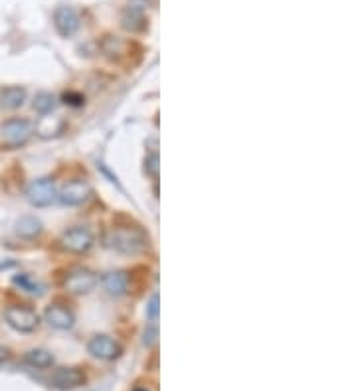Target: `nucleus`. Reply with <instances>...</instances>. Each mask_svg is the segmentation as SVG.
<instances>
[{
    "label": "nucleus",
    "instance_id": "f257e3e1",
    "mask_svg": "<svg viewBox=\"0 0 356 391\" xmlns=\"http://www.w3.org/2000/svg\"><path fill=\"white\" fill-rule=\"evenodd\" d=\"M105 245L123 255H137L147 251L148 237L147 233L139 228H111L109 232L105 233Z\"/></svg>",
    "mask_w": 356,
    "mask_h": 391
},
{
    "label": "nucleus",
    "instance_id": "f03ea898",
    "mask_svg": "<svg viewBox=\"0 0 356 391\" xmlns=\"http://www.w3.org/2000/svg\"><path fill=\"white\" fill-rule=\"evenodd\" d=\"M56 198H58V190L52 178H38L26 188V200L34 208H48L56 202Z\"/></svg>",
    "mask_w": 356,
    "mask_h": 391
},
{
    "label": "nucleus",
    "instance_id": "7ed1b4c3",
    "mask_svg": "<svg viewBox=\"0 0 356 391\" xmlns=\"http://www.w3.org/2000/svg\"><path fill=\"white\" fill-rule=\"evenodd\" d=\"M32 133H34V129L26 119H8L0 127V136L4 141V145L10 148L26 145L30 141Z\"/></svg>",
    "mask_w": 356,
    "mask_h": 391
},
{
    "label": "nucleus",
    "instance_id": "20e7f679",
    "mask_svg": "<svg viewBox=\"0 0 356 391\" xmlns=\"http://www.w3.org/2000/svg\"><path fill=\"white\" fill-rule=\"evenodd\" d=\"M4 320L6 324L14 328L16 332H34L40 324V318H38L36 310L28 308V306H8L4 310Z\"/></svg>",
    "mask_w": 356,
    "mask_h": 391
},
{
    "label": "nucleus",
    "instance_id": "39448f33",
    "mask_svg": "<svg viewBox=\"0 0 356 391\" xmlns=\"http://www.w3.org/2000/svg\"><path fill=\"white\" fill-rule=\"evenodd\" d=\"M98 275L93 271L86 269V267H75V269H72L65 275L63 289L72 294H86L91 293L98 287Z\"/></svg>",
    "mask_w": 356,
    "mask_h": 391
},
{
    "label": "nucleus",
    "instance_id": "423d86ee",
    "mask_svg": "<svg viewBox=\"0 0 356 391\" xmlns=\"http://www.w3.org/2000/svg\"><path fill=\"white\" fill-rule=\"evenodd\" d=\"M60 244L65 251L70 253H75V255H82V253H87L93 244H95V237L93 233L89 232L87 228H72L68 232L63 233Z\"/></svg>",
    "mask_w": 356,
    "mask_h": 391
},
{
    "label": "nucleus",
    "instance_id": "0eeeda50",
    "mask_svg": "<svg viewBox=\"0 0 356 391\" xmlns=\"http://www.w3.org/2000/svg\"><path fill=\"white\" fill-rule=\"evenodd\" d=\"M87 352L98 358V360H105V362H113L117 358H121L123 354V346L113 340L111 336H105V334H98L93 336L89 344H87Z\"/></svg>",
    "mask_w": 356,
    "mask_h": 391
},
{
    "label": "nucleus",
    "instance_id": "6e6552de",
    "mask_svg": "<svg viewBox=\"0 0 356 391\" xmlns=\"http://www.w3.org/2000/svg\"><path fill=\"white\" fill-rule=\"evenodd\" d=\"M91 194V186L86 180H70L62 186V190L58 192V198L63 206H82Z\"/></svg>",
    "mask_w": 356,
    "mask_h": 391
},
{
    "label": "nucleus",
    "instance_id": "1a4fd4ad",
    "mask_svg": "<svg viewBox=\"0 0 356 391\" xmlns=\"http://www.w3.org/2000/svg\"><path fill=\"white\" fill-rule=\"evenodd\" d=\"M52 383L62 391H70L86 383V374L79 367H58L52 374Z\"/></svg>",
    "mask_w": 356,
    "mask_h": 391
},
{
    "label": "nucleus",
    "instance_id": "9d476101",
    "mask_svg": "<svg viewBox=\"0 0 356 391\" xmlns=\"http://www.w3.org/2000/svg\"><path fill=\"white\" fill-rule=\"evenodd\" d=\"M54 24H56V30L63 38H70L79 30L82 20H79V16H77V13L72 6H58L56 13H54Z\"/></svg>",
    "mask_w": 356,
    "mask_h": 391
},
{
    "label": "nucleus",
    "instance_id": "9b49d317",
    "mask_svg": "<svg viewBox=\"0 0 356 391\" xmlns=\"http://www.w3.org/2000/svg\"><path fill=\"white\" fill-rule=\"evenodd\" d=\"M44 318L52 328L56 330H70L75 324L74 312L62 305H49L44 312Z\"/></svg>",
    "mask_w": 356,
    "mask_h": 391
},
{
    "label": "nucleus",
    "instance_id": "f8f14e48",
    "mask_svg": "<svg viewBox=\"0 0 356 391\" xmlns=\"http://www.w3.org/2000/svg\"><path fill=\"white\" fill-rule=\"evenodd\" d=\"M101 285H103L105 293L111 296H123L129 291V275H127V271L121 269L107 271L101 277Z\"/></svg>",
    "mask_w": 356,
    "mask_h": 391
},
{
    "label": "nucleus",
    "instance_id": "ddd939ff",
    "mask_svg": "<svg viewBox=\"0 0 356 391\" xmlns=\"http://www.w3.org/2000/svg\"><path fill=\"white\" fill-rule=\"evenodd\" d=\"M24 101H26L24 87L10 86V87H4V89L0 91V105H2L4 109H18V107L24 105Z\"/></svg>",
    "mask_w": 356,
    "mask_h": 391
},
{
    "label": "nucleus",
    "instance_id": "4468645a",
    "mask_svg": "<svg viewBox=\"0 0 356 391\" xmlns=\"http://www.w3.org/2000/svg\"><path fill=\"white\" fill-rule=\"evenodd\" d=\"M63 127H65V122L60 117H42L36 125V133L42 138H52V136L63 133Z\"/></svg>",
    "mask_w": 356,
    "mask_h": 391
},
{
    "label": "nucleus",
    "instance_id": "2eb2a0df",
    "mask_svg": "<svg viewBox=\"0 0 356 391\" xmlns=\"http://www.w3.org/2000/svg\"><path fill=\"white\" fill-rule=\"evenodd\" d=\"M42 232H44V225L34 216H26V218L18 220V223H16V233L20 237H24V239H34Z\"/></svg>",
    "mask_w": 356,
    "mask_h": 391
},
{
    "label": "nucleus",
    "instance_id": "dca6fc26",
    "mask_svg": "<svg viewBox=\"0 0 356 391\" xmlns=\"http://www.w3.org/2000/svg\"><path fill=\"white\" fill-rule=\"evenodd\" d=\"M24 362L28 366L38 367V369H46V367L54 366V356L48 350L36 348V350H28L26 352Z\"/></svg>",
    "mask_w": 356,
    "mask_h": 391
},
{
    "label": "nucleus",
    "instance_id": "f3484780",
    "mask_svg": "<svg viewBox=\"0 0 356 391\" xmlns=\"http://www.w3.org/2000/svg\"><path fill=\"white\" fill-rule=\"evenodd\" d=\"M121 26L129 32H145L147 30V20H145V14L139 13V10H131L127 8V13L121 18Z\"/></svg>",
    "mask_w": 356,
    "mask_h": 391
},
{
    "label": "nucleus",
    "instance_id": "a211bd4d",
    "mask_svg": "<svg viewBox=\"0 0 356 391\" xmlns=\"http://www.w3.org/2000/svg\"><path fill=\"white\" fill-rule=\"evenodd\" d=\"M32 105H34V109L40 115H49L52 111L56 109V97L52 93H48V91H40V93H36Z\"/></svg>",
    "mask_w": 356,
    "mask_h": 391
},
{
    "label": "nucleus",
    "instance_id": "6ab92c4d",
    "mask_svg": "<svg viewBox=\"0 0 356 391\" xmlns=\"http://www.w3.org/2000/svg\"><path fill=\"white\" fill-rule=\"evenodd\" d=\"M14 285H18L20 289H24L26 293L32 294H42L44 293V285H40L36 279H32L30 275H20V277H14Z\"/></svg>",
    "mask_w": 356,
    "mask_h": 391
},
{
    "label": "nucleus",
    "instance_id": "aec40b11",
    "mask_svg": "<svg viewBox=\"0 0 356 391\" xmlns=\"http://www.w3.org/2000/svg\"><path fill=\"white\" fill-rule=\"evenodd\" d=\"M147 317L148 320L157 322V318H159V294H153V296H150V303H148V308H147Z\"/></svg>",
    "mask_w": 356,
    "mask_h": 391
},
{
    "label": "nucleus",
    "instance_id": "412c9836",
    "mask_svg": "<svg viewBox=\"0 0 356 391\" xmlns=\"http://www.w3.org/2000/svg\"><path fill=\"white\" fill-rule=\"evenodd\" d=\"M147 172L150 176H159V154H150L147 159Z\"/></svg>",
    "mask_w": 356,
    "mask_h": 391
},
{
    "label": "nucleus",
    "instance_id": "4be33fe9",
    "mask_svg": "<svg viewBox=\"0 0 356 391\" xmlns=\"http://www.w3.org/2000/svg\"><path fill=\"white\" fill-rule=\"evenodd\" d=\"M157 338H159L157 326H150V328H147V332H145V340H143V342L147 344V346H153V344L157 342Z\"/></svg>",
    "mask_w": 356,
    "mask_h": 391
},
{
    "label": "nucleus",
    "instance_id": "5701e85b",
    "mask_svg": "<svg viewBox=\"0 0 356 391\" xmlns=\"http://www.w3.org/2000/svg\"><path fill=\"white\" fill-rule=\"evenodd\" d=\"M63 99H65V103H70V105H74V107H77V105H82V103H84V97H82V95H77V93H65Z\"/></svg>",
    "mask_w": 356,
    "mask_h": 391
},
{
    "label": "nucleus",
    "instance_id": "b1692460",
    "mask_svg": "<svg viewBox=\"0 0 356 391\" xmlns=\"http://www.w3.org/2000/svg\"><path fill=\"white\" fill-rule=\"evenodd\" d=\"M8 356H10V350H8V348H4V346H0V362L8 360Z\"/></svg>",
    "mask_w": 356,
    "mask_h": 391
},
{
    "label": "nucleus",
    "instance_id": "393cba45",
    "mask_svg": "<svg viewBox=\"0 0 356 391\" xmlns=\"http://www.w3.org/2000/svg\"><path fill=\"white\" fill-rule=\"evenodd\" d=\"M135 391H148V390H145V388H139V390H135Z\"/></svg>",
    "mask_w": 356,
    "mask_h": 391
}]
</instances>
